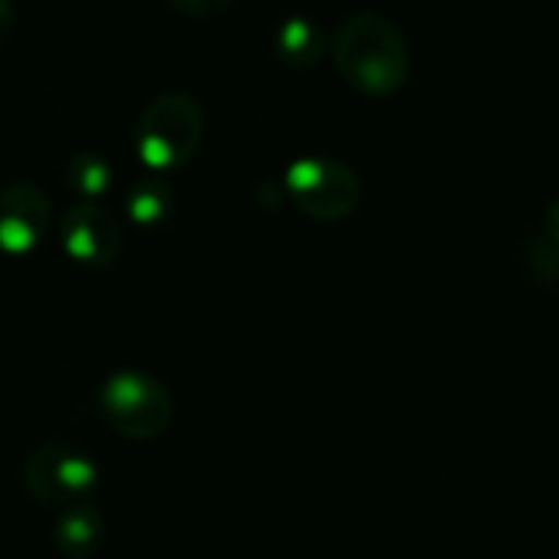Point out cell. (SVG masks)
Here are the masks:
<instances>
[{
  "mask_svg": "<svg viewBox=\"0 0 559 559\" xmlns=\"http://www.w3.org/2000/svg\"><path fill=\"white\" fill-rule=\"evenodd\" d=\"M99 412L106 425L129 441L162 438L175 421L171 392L142 369H119L99 389Z\"/></svg>",
  "mask_w": 559,
  "mask_h": 559,
  "instance_id": "3957f363",
  "label": "cell"
},
{
  "mask_svg": "<svg viewBox=\"0 0 559 559\" xmlns=\"http://www.w3.org/2000/svg\"><path fill=\"white\" fill-rule=\"evenodd\" d=\"M60 243L70 260L90 270H106L119 260L126 234L122 221L99 201H76L60 217Z\"/></svg>",
  "mask_w": 559,
  "mask_h": 559,
  "instance_id": "8992f818",
  "label": "cell"
},
{
  "mask_svg": "<svg viewBox=\"0 0 559 559\" xmlns=\"http://www.w3.org/2000/svg\"><path fill=\"white\" fill-rule=\"evenodd\" d=\"M17 31V8L14 0H0V47H4Z\"/></svg>",
  "mask_w": 559,
  "mask_h": 559,
  "instance_id": "5bb4252c",
  "label": "cell"
},
{
  "mask_svg": "<svg viewBox=\"0 0 559 559\" xmlns=\"http://www.w3.org/2000/svg\"><path fill=\"white\" fill-rule=\"evenodd\" d=\"M24 490L44 507H80L93 503L99 490V464L70 444H40L24 457L21 467Z\"/></svg>",
  "mask_w": 559,
  "mask_h": 559,
  "instance_id": "277c9868",
  "label": "cell"
},
{
  "mask_svg": "<svg viewBox=\"0 0 559 559\" xmlns=\"http://www.w3.org/2000/svg\"><path fill=\"white\" fill-rule=\"evenodd\" d=\"M526 270L530 276H536L539 284H556L559 280V240H552L549 234H536L526 243Z\"/></svg>",
  "mask_w": 559,
  "mask_h": 559,
  "instance_id": "7c38bea8",
  "label": "cell"
},
{
  "mask_svg": "<svg viewBox=\"0 0 559 559\" xmlns=\"http://www.w3.org/2000/svg\"><path fill=\"white\" fill-rule=\"evenodd\" d=\"M294 204L317 221H346L362 204V178L330 155H304L284 175Z\"/></svg>",
  "mask_w": 559,
  "mask_h": 559,
  "instance_id": "5b68a950",
  "label": "cell"
},
{
  "mask_svg": "<svg viewBox=\"0 0 559 559\" xmlns=\"http://www.w3.org/2000/svg\"><path fill=\"white\" fill-rule=\"evenodd\" d=\"M539 230H543V234H549L552 240H559V198H556V201H549V207H546V214H543Z\"/></svg>",
  "mask_w": 559,
  "mask_h": 559,
  "instance_id": "9a60e30c",
  "label": "cell"
},
{
  "mask_svg": "<svg viewBox=\"0 0 559 559\" xmlns=\"http://www.w3.org/2000/svg\"><path fill=\"white\" fill-rule=\"evenodd\" d=\"M323 53H326V34L307 14L287 17L273 34V57L290 70H307L320 63Z\"/></svg>",
  "mask_w": 559,
  "mask_h": 559,
  "instance_id": "9c48e42d",
  "label": "cell"
},
{
  "mask_svg": "<svg viewBox=\"0 0 559 559\" xmlns=\"http://www.w3.org/2000/svg\"><path fill=\"white\" fill-rule=\"evenodd\" d=\"M53 224V201L34 181H11L0 188V250L31 253L44 243Z\"/></svg>",
  "mask_w": 559,
  "mask_h": 559,
  "instance_id": "52a82bcc",
  "label": "cell"
},
{
  "mask_svg": "<svg viewBox=\"0 0 559 559\" xmlns=\"http://www.w3.org/2000/svg\"><path fill=\"white\" fill-rule=\"evenodd\" d=\"M330 47L340 76L362 96H392L412 73L408 37L382 11L349 14L336 27Z\"/></svg>",
  "mask_w": 559,
  "mask_h": 559,
  "instance_id": "6da1fadb",
  "label": "cell"
},
{
  "mask_svg": "<svg viewBox=\"0 0 559 559\" xmlns=\"http://www.w3.org/2000/svg\"><path fill=\"white\" fill-rule=\"evenodd\" d=\"M106 539V516L96 503L67 507L53 526V546L67 559H93Z\"/></svg>",
  "mask_w": 559,
  "mask_h": 559,
  "instance_id": "ba28073f",
  "label": "cell"
},
{
  "mask_svg": "<svg viewBox=\"0 0 559 559\" xmlns=\"http://www.w3.org/2000/svg\"><path fill=\"white\" fill-rule=\"evenodd\" d=\"M126 211H129V217H132L135 224L155 227V224H162V221L171 217V211H175V191H171V185L162 181V178H142V181H135V185L129 188V194H126Z\"/></svg>",
  "mask_w": 559,
  "mask_h": 559,
  "instance_id": "30bf717a",
  "label": "cell"
},
{
  "mask_svg": "<svg viewBox=\"0 0 559 559\" xmlns=\"http://www.w3.org/2000/svg\"><path fill=\"white\" fill-rule=\"evenodd\" d=\"M67 185L83 201H99L112 188V165L99 152H76L67 162Z\"/></svg>",
  "mask_w": 559,
  "mask_h": 559,
  "instance_id": "8fae6325",
  "label": "cell"
},
{
  "mask_svg": "<svg viewBox=\"0 0 559 559\" xmlns=\"http://www.w3.org/2000/svg\"><path fill=\"white\" fill-rule=\"evenodd\" d=\"M165 4L185 17H214V14L227 11L234 0H165Z\"/></svg>",
  "mask_w": 559,
  "mask_h": 559,
  "instance_id": "4fadbf2b",
  "label": "cell"
},
{
  "mask_svg": "<svg viewBox=\"0 0 559 559\" xmlns=\"http://www.w3.org/2000/svg\"><path fill=\"white\" fill-rule=\"evenodd\" d=\"M207 116L194 93L165 90L152 96L132 126V145L152 171H175L188 165L204 142Z\"/></svg>",
  "mask_w": 559,
  "mask_h": 559,
  "instance_id": "7a4b0ae2",
  "label": "cell"
}]
</instances>
